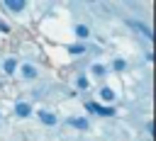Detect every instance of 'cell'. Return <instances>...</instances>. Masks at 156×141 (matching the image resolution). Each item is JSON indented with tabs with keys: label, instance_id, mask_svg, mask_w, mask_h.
Instances as JSON below:
<instances>
[{
	"label": "cell",
	"instance_id": "cell-6",
	"mask_svg": "<svg viewBox=\"0 0 156 141\" xmlns=\"http://www.w3.org/2000/svg\"><path fill=\"white\" fill-rule=\"evenodd\" d=\"M100 97H102L105 102H112V100H115V90H110V88H102V90H100Z\"/></svg>",
	"mask_w": 156,
	"mask_h": 141
},
{
	"label": "cell",
	"instance_id": "cell-10",
	"mask_svg": "<svg viewBox=\"0 0 156 141\" xmlns=\"http://www.w3.org/2000/svg\"><path fill=\"white\" fill-rule=\"evenodd\" d=\"M68 51H71V53H83V51H85V46H83V44H73Z\"/></svg>",
	"mask_w": 156,
	"mask_h": 141
},
{
	"label": "cell",
	"instance_id": "cell-5",
	"mask_svg": "<svg viewBox=\"0 0 156 141\" xmlns=\"http://www.w3.org/2000/svg\"><path fill=\"white\" fill-rule=\"evenodd\" d=\"M68 124H71V126H76V129H88V119H78V117H71V119H68Z\"/></svg>",
	"mask_w": 156,
	"mask_h": 141
},
{
	"label": "cell",
	"instance_id": "cell-11",
	"mask_svg": "<svg viewBox=\"0 0 156 141\" xmlns=\"http://www.w3.org/2000/svg\"><path fill=\"white\" fill-rule=\"evenodd\" d=\"M112 68H115V70H124V68H127V63H124L122 58H117V61L112 63Z\"/></svg>",
	"mask_w": 156,
	"mask_h": 141
},
{
	"label": "cell",
	"instance_id": "cell-9",
	"mask_svg": "<svg viewBox=\"0 0 156 141\" xmlns=\"http://www.w3.org/2000/svg\"><path fill=\"white\" fill-rule=\"evenodd\" d=\"M76 34H78L80 39H85V36H88V27H85V24H78V27H76Z\"/></svg>",
	"mask_w": 156,
	"mask_h": 141
},
{
	"label": "cell",
	"instance_id": "cell-13",
	"mask_svg": "<svg viewBox=\"0 0 156 141\" xmlns=\"http://www.w3.org/2000/svg\"><path fill=\"white\" fill-rule=\"evenodd\" d=\"M76 83H78V88H80V90H85V88H88V80H85V78H78Z\"/></svg>",
	"mask_w": 156,
	"mask_h": 141
},
{
	"label": "cell",
	"instance_id": "cell-8",
	"mask_svg": "<svg viewBox=\"0 0 156 141\" xmlns=\"http://www.w3.org/2000/svg\"><path fill=\"white\" fill-rule=\"evenodd\" d=\"M15 68H17V61H15V58H7V61H5V73H12Z\"/></svg>",
	"mask_w": 156,
	"mask_h": 141
},
{
	"label": "cell",
	"instance_id": "cell-12",
	"mask_svg": "<svg viewBox=\"0 0 156 141\" xmlns=\"http://www.w3.org/2000/svg\"><path fill=\"white\" fill-rule=\"evenodd\" d=\"M93 73H95V75H102V73H105V66L95 63V66H93Z\"/></svg>",
	"mask_w": 156,
	"mask_h": 141
},
{
	"label": "cell",
	"instance_id": "cell-2",
	"mask_svg": "<svg viewBox=\"0 0 156 141\" xmlns=\"http://www.w3.org/2000/svg\"><path fill=\"white\" fill-rule=\"evenodd\" d=\"M39 119H41L46 126H54V124H56V117H54L51 112H44V109H39Z\"/></svg>",
	"mask_w": 156,
	"mask_h": 141
},
{
	"label": "cell",
	"instance_id": "cell-1",
	"mask_svg": "<svg viewBox=\"0 0 156 141\" xmlns=\"http://www.w3.org/2000/svg\"><path fill=\"white\" fill-rule=\"evenodd\" d=\"M15 112H17V117H22V119H24V117H29V114H32V107H29L27 102H17V105H15Z\"/></svg>",
	"mask_w": 156,
	"mask_h": 141
},
{
	"label": "cell",
	"instance_id": "cell-7",
	"mask_svg": "<svg viewBox=\"0 0 156 141\" xmlns=\"http://www.w3.org/2000/svg\"><path fill=\"white\" fill-rule=\"evenodd\" d=\"M95 112H100L102 117H112V114H115V109H112V107H100V105L95 107Z\"/></svg>",
	"mask_w": 156,
	"mask_h": 141
},
{
	"label": "cell",
	"instance_id": "cell-3",
	"mask_svg": "<svg viewBox=\"0 0 156 141\" xmlns=\"http://www.w3.org/2000/svg\"><path fill=\"white\" fill-rule=\"evenodd\" d=\"M5 5H7V10H12V12L24 10V0H5Z\"/></svg>",
	"mask_w": 156,
	"mask_h": 141
},
{
	"label": "cell",
	"instance_id": "cell-4",
	"mask_svg": "<svg viewBox=\"0 0 156 141\" xmlns=\"http://www.w3.org/2000/svg\"><path fill=\"white\" fill-rule=\"evenodd\" d=\"M22 75H24V78H29V80H34V78H37V68H34V66H29V63H24V66H22Z\"/></svg>",
	"mask_w": 156,
	"mask_h": 141
}]
</instances>
